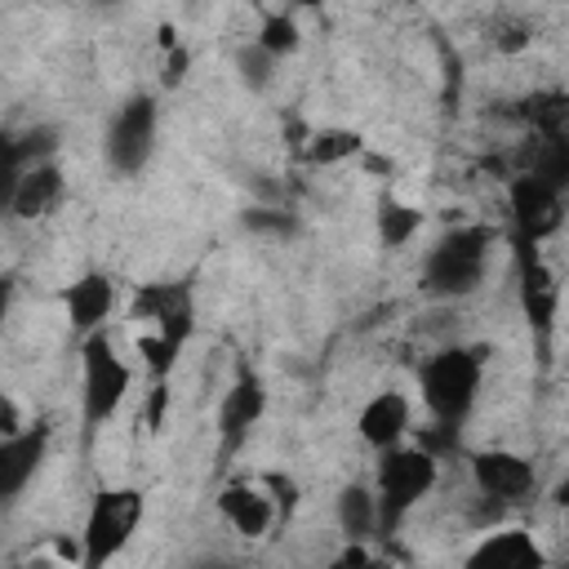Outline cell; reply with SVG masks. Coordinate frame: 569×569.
Masks as SVG:
<instances>
[{
    "label": "cell",
    "instance_id": "obj_1",
    "mask_svg": "<svg viewBox=\"0 0 569 569\" xmlns=\"http://www.w3.org/2000/svg\"><path fill=\"white\" fill-rule=\"evenodd\" d=\"M493 244H498V231L493 227H480V222H462V227H449L431 240L427 258H422V293L431 298H467L485 284L489 276V262H493Z\"/></svg>",
    "mask_w": 569,
    "mask_h": 569
},
{
    "label": "cell",
    "instance_id": "obj_2",
    "mask_svg": "<svg viewBox=\"0 0 569 569\" xmlns=\"http://www.w3.org/2000/svg\"><path fill=\"white\" fill-rule=\"evenodd\" d=\"M480 387H485V347L453 342V347L431 351L418 369V391H422L431 422L453 427V431H462V422L471 418Z\"/></svg>",
    "mask_w": 569,
    "mask_h": 569
},
{
    "label": "cell",
    "instance_id": "obj_3",
    "mask_svg": "<svg viewBox=\"0 0 569 569\" xmlns=\"http://www.w3.org/2000/svg\"><path fill=\"white\" fill-rule=\"evenodd\" d=\"M440 458L422 445H391L378 453L373 493H378V533H396L405 516L436 489Z\"/></svg>",
    "mask_w": 569,
    "mask_h": 569
},
{
    "label": "cell",
    "instance_id": "obj_4",
    "mask_svg": "<svg viewBox=\"0 0 569 569\" xmlns=\"http://www.w3.org/2000/svg\"><path fill=\"white\" fill-rule=\"evenodd\" d=\"M129 387H133V369L116 351L111 333L98 329V333L80 338V422H84V436H93L98 427H107L120 413Z\"/></svg>",
    "mask_w": 569,
    "mask_h": 569
},
{
    "label": "cell",
    "instance_id": "obj_5",
    "mask_svg": "<svg viewBox=\"0 0 569 569\" xmlns=\"http://www.w3.org/2000/svg\"><path fill=\"white\" fill-rule=\"evenodd\" d=\"M142 511H147L142 489H133V485H107V489H98L89 498L84 529H80V565L84 569H102L107 560H116L129 547V538L138 533Z\"/></svg>",
    "mask_w": 569,
    "mask_h": 569
},
{
    "label": "cell",
    "instance_id": "obj_6",
    "mask_svg": "<svg viewBox=\"0 0 569 569\" xmlns=\"http://www.w3.org/2000/svg\"><path fill=\"white\" fill-rule=\"evenodd\" d=\"M156 133H160V102H156V93H129L111 111L107 133H102L107 169L120 173V178H138L151 164V156H156Z\"/></svg>",
    "mask_w": 569,
    "mask_h": 569
},
{
    "label": "cell",
    "instance_id": "obj_7",
    "mask_svg": "<svg viewBox=\"0 0 569 569\" xmlns=\"http://www.w3.org/2000/svg\"><path fill=\"white\" fill-rule=\"evenodd\" d=\"M511 258H516V302L520 316L533 333L538 360L551 356V338H556V311H560V280L551 271V262L542 258V244L533 240H511Z\"/></svg>",
    "mask_w": 569,
    "mask_h": 569
},
{
    "label": "cell",
    "instance_id": "obj_8",
    "mask_svg": "<svg viewBox=\"0 0 569 569\" xmlns=\"http://www.w3.org/2000/svg\"><path fill=\"white\" fill-rule=\"evenodd\" d=\"M507 196V222H511V240H551L565 218H569V191H560L556 182L538 178V173H525L516 169L502 187Z\"/></svg>",
    "mask_w": 569,
    "mask_h": 569
},
{
    "label": "cell",
    "instance_id": "obj_9",
    "mask_svg": "<svg viewBox=\"0 0 569 569\" xmlns=\"http://www.w3.org/2000/svg\"><path fill=\"white\" fill-rule=\"evenodd\" d=\"M467 476H471V489L498 511L520 507L538 493V471L516 449H471L467 453Z\"/></svg>",
    "mask_w": 569,
    "mask_h": 569
},
{
    "label": "cell",
    "instance_id": "obj_10",
    "mask_svg": "<svg viewBox=\"0 0 569 569\" xmlns=\"http://www.w3.org/2000/svg\"><path fill=\"white\" fill-rule=\"evenodd\" d=\"M129 320L151 325V333L182 351L196 333V293L182 280H147L129 298Z\"/></svg>",
    "mask_w": 569,
    "mask_h": 569
},
{
    "label": "cell",
    "instance_id": "obj_11",
    "mask_svg": "<svg viewBox=\"0 0 569 569\" xmlns=\"http://www.w3.org/2000/svg\"><path fill=\"white\" fill-rule=\"evenodd\" d=\"M262 413H267V382H262L253 369H240V373L231 378V387L222 391L218 418H213L222 458H236V453L249 445V436H253V427L262 422Z\"/></svg>",
    "mask_w": 569,
    "mask_h": 569
},
{
    "label": "cell",
    "instance_id": "obj_12",
    "mask_svg": "<svg viewBox=\"0 0 569 569\" xmlns=\"http://www.w3.org/2000/svg\"><path fill=\"white\" fill-rule=\"evenodd\" d=\"M53 445L49 422H27L18 436H0V502H18L27 485L40 476Z\"/></svg>",
    "mask_w": 569,
    "mask_h": 569
},
{
    "label": "cell",
    "instance_id": "obj_13",
    "mask_svg": "<svg viewBox=\"0 0 569 569\" xmlns=\"http://www.w3.org/2000/svg\"><path fill=\"white\" fill-rule=\"evenodd\" d=\"M62 196H67V178H62L58 160H44V164H31L22 173H9L4 209L18 222H40L62 204Z\"/></svg>",
    "mask_w": 569,
    "mask_h": 569
},
{
    "label": "cell",
    "instance_id": "obj_14",
    "mask_svg": "<svg viewBox=\"0 0 569 569\" xmlns=\"http://www.w3.org/2000/svg\"><path fill=\"white\" fill-rule=\"evenodd\" d=\"M213 502H218V516H222V520L231 525V533H240V538H262V533L280 520L276 498L267 493L262 480H227Z\"/></svg>",
    "mask_w": 569,
    "mask_h": 569
},
{
    "label": "cell",
    "instance_id": "obj_15",
    "mask_svg": "<svg viewBox=\"0 0 569 569\" xmlns=\"http://www.w3.org/2000/svg\"><path fill=\"white\" fill-rule=\"evenodd\" d=\"M462 560L471 569H538L547 565V551L525 525H502V529H485L480 542Z\"/></svg>",
    "mask_w": 569,
    "mask_h": 569
},
{
    "label": "cell",
    "instance_id": "obj_16",
    "mask_svg": "<svg viewBox=\"0 0 569 569\" xmlns=\"http://www.w3.org/2000/svg\"><path fill=\"white\" fill-rule=\"evenodd\" d=\"M116 302H120V289H116V280H111L107 271H84V276H76V280L62 289L67 320H71V329H76L80 338L107 329Z\"/></svg>",
    "mask_w": 569,
    "mask_h": 569
},
{
    "label": "cell",
    "instance_id": "obj_17",
    "mask_svg": "<svg viewBox=\"0 0 569 569\" xmlns=\"http://www.w3.org/2000/svg\"><path fill=\"white\" fill-rule=\"evenodd\" d=\"M409 431H413V405H409L405 391H378V396H369V400L360 405V413H356V436H360L373 453H382V449H391V445H405Z\"/></svg>",
    "mask_w": 569,
    "mask_h": 569
},
{
    "label": "cell",
    "instance_id": "obj_18",
    "mask_svg": "<svg viewBox=\"0 0 569 569\" xmlns=\"http://www.w3.org/2000/svg\"><path fill=\"white\" fill-rule=\"evenodd\" d=\"M333 520H338V533L347 542H369L378 533V493L373 485H342L338 498H333Z\"/></svg>",
    "mask_w": 569,
    "mask_h": 569
},
{
    "label": "cell",
    "instance_id": "obj_19",
    "mask_svg": "<svg viewBox=\"0 0 569 569\" xmlns=\"http://www.w3.org/2000/svg\"><path fill=\"white\" fill-rule=\"evenodd\" d=\"M516 120L529 133L547 138H569V89H538L516 102Z\"/></svg>",
    "mask_w": 569,
    "mask_h": 569
},
{
    "label": "cell",
    "instance_id": "obj_20",
    "mask_svg": "<svg viewBox=\"0 0 569 569\" xmlns=\"http://www.w3.org/2000/svg\"><path fill=\"white\" fill-rule=\"evenodd\" d=\"M520 169L538 173L547 182H556L560 191H569V138H547V133H529L520 147Z\"/></svg>",
    "mask_w": 569,
    "mask_h": 569
},
{
    "label": "cell",
    "instance_id": "obj_21",
    "mask_svg": "<svg viewBox=\"0 0 569 569\" xmlns=\"http://www.w3.org/2000/svg\"><path fill=\"white\" fill-rule=\"evenodd\" d=\"M253 44H258L262 53H271L276 62H280V58H293V53L302 49V27H298L293 9H267V13L258 18Z\"/></svg>",
    "mask_w": 569,
    "mask_h": 569
},
{
    "label": "cell",
    "instance_id": "obj_22",
    "mask_svg": "<svg viewBox=\"0 0 569 569\" xmlns=\"http://www.w3.org/2000/svg\"><path fill=\"white\" fill-rule=\"evenodd\" d=\"M373 227H378L382 249H405L422 231V209H413V204H405L396 196H382L378 213H373Z\"/></svg>",
    "mask_w": 569,
    "mask_h": 569
},
{
    "label": "cell",
    "instance_id": "obj_23",
    "mask_svg": "<svg viewBox=\"0 0 569 569\" xmlns=\"http://www.w3.org/2000/svg\"><path fill=\"white\" fill-rule=\"evenodd\" d=\"M58 156V129L53 124H31L9 138V173H22L31 164H44Z\"/></svg>",
    "mask_w": 569,
    "mask_h": 569
},
{
    "label": "cell",
    "instance_id": "obj_24",
    "mask_svg": "<svg viewBox=\"0 0 569 569\" xmlns=\"http://www.w3.org/2000/svg\"><path fill=\"white\" fill-rule=\"evenodd\" d=\"M351 156H360V133H351V129H316L307 142H302V160L307 164H342V160H351Z\"/></svg>",
    "mask_w": 569,
    "mask_h": 569
},
{
    "label": "cell",
    "instance_id": "obj_25",
    "mask_svg": "<svg viewBox=\"0 0 569 569\" xmlns=\"http://www.w3.org/2000/svg\"><path fill=\"white\" fill-rule=\"evenodd\" d=\"M489 44H493L498 53H520V49L533 44V22L520 18V13H498V18L489 22Z\"/></svg>",
    "mask_w": 569,
    "mask_h": 569
},
{
    "label": "cell",
    "instance_id": "obj_26",
    "mask_svg": "<svg viewBox=\"0 0 569 569\" xmlns=\"http://www.w3.org/2000/svg\"><path fill=\"white\" fill-rule=\"evenodd\" d=\"M138 356H142V369H147V378L156 382V378H169L173 373V365H178V347L173 342H164L160 333H142L138 338Z\"/></svg>",
    "mask_w": 569,
    "mask_h": 569
},
{
    "label": "cell",
    "instance_id": "obj_27",
    "mask_svg": "<svg viewBox=\"0 0 569 569\" xmlns=\"http://www.w3.org/2000/svg\"><path fill=\"white\" fill-rule=\"evenodd\" d=\"M258 480H262V485H267V493L276 498L280 520H289V516L298 511V498H302V493H298V480H293V476H284V471H262Z\"/></svg>",
    "mask_w": 569,
    "mask_h": 569
},
{
    "label": "cell",
    "instance_id": "obj_28",
    "mask_svg": "<svg viewBox=\"0 0 569 569\" xmlns=\"http://www.w3.org/2000/svg\"><path fill=\"white\" fill-rule=\"evenodd\" d=\"M236 62H240V76H244L253 89H262V84L271 80V67H276V58H271V53H262L258 44L240 49V58H236Z\"/></svg>",
    "mask_w": 569,
    "mask_h": 569
},
{
    "label": "cell",
    "instance_id": "obj_29",
    "mask_svg": "<svg viewBox=\"0 0 569 569\" xmlns=\"http://www.w3.org/2000/svg\"><path fill=\"white\" fill-rule=\"evenodd\" d=\"M164 405H169V378H156L147 387V400H142V427L156 436L164 427Z\"/></svg>",
    "mask_w": 569,
    "mask_h": 569
},
{
    "label": "cell",
    "instance_id": "obj_30",
    "mask_svg": "<svg viewBox=\"0 0 569 569\" xmlns=\"http://www.w3.org/2000/svg\"><path fill=\"white\" fill-rule=\"evenodd\" d=\"M187 71H191V53H187V44H173V49H164V89H173V84H182L187 80Z\"/></svg>",
    "mask_w": 569,
    "mask_h": 569
},
{
    "label": "cell",
    "instance_id": "obj_31",
    "mask_svg": "<svg viewBox=\"0 0 569 569\" xmlns=\"http://www.w3.org/2000/svg\"><path fill=\"white\" fill-rule=\"evenodd\" d=\"M244 227H253V231H293V218H284L280 209H249L244 213Z\"/></svg>",
    "mask_w": 569,
    "mask_h": 569
},
{
    "label": "cell",
    "instance_id": "obj_32",
    "mask_svg": "<svg viewBox=\"0 0 569 569\" xmlns=\"http://www.w3.org/2000/svg\"><path fill=\"white\" fill-rule=\"evenodd\" d=\"M27 422L18 418V405H13V396H4L0 400V436H18Z\"/></svg>",
    "mask_w": 569,
    "mask_h": 569
},
{
    "label": "cell",
    "instance_id": "obj_33",
    "mask_svg": "<svg viewBox=\"0 0 569 569\" xmlns=\"http://www.w3.org/2000/svg\"><path fill=\"white\" fill-rule=\"evenodd\" d=\"M547 498H551V507H560V511H569V471H565V476H560V480L551 485V493H547Z\"/></svg>",
    "mask_w": 569,
    "mask_h": 569
},
{
    "label": "cell",
    "instance_id": "obj_34",
    "mask_svg": "<svg viewBox=\"0 0 569 569\" xmlns=\"http://www.w3.org/2000/svg\"><path fill=\"white\" fill-rule=\"evenodd\" d=\"M369 560V551H365V542H351L342 556H338V565H365Z\"/></svg>",
    "mask_w": 569,
    "mask_h": 569
},
{
    "label": "cell",
    "instance_id": "obj_35",
    "mask_svg": "<svg viewBox=\"0 0 569 569\" xmlns=\"http://www.w3.org/2000/svg\"><path fill=\"white\" fill-rule=\"evenodd\" d=\"M289 4H298V9H316L320 0H289Z\"/></svg>",
    "mask_w": 569,
    "mask_h": 569
},
{
    "label": "cell",
    "instance_id": "obj_36",
    "mask_svg": "<svg viewBox=\"0 0 569 569\" xmlns=\"http://www.w3.org/2000/svg\"><path fill=\"white\" fill-rule=\"evenodd\" d=\"M102 4H120V0H102Z\"/></svg>",
    "mask_w": 569,
    "mask_h": 569
}]
</instances>
